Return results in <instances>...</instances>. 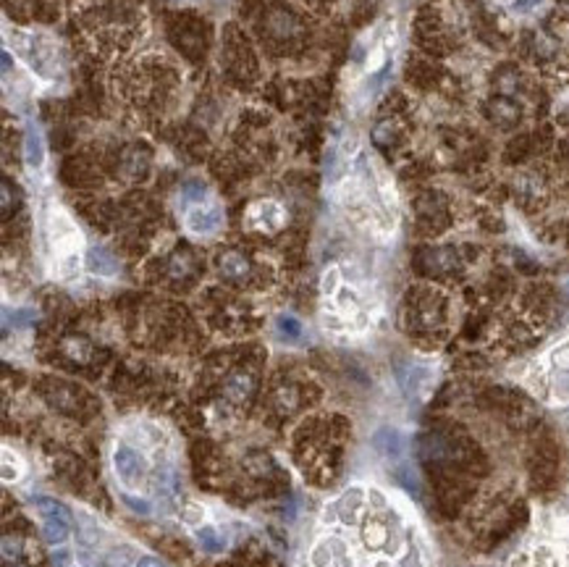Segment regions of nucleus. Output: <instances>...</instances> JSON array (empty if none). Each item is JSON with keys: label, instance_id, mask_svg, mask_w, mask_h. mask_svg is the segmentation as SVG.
Masks as SVG:
<instances>
[{"label": "nucleus", "instance_id": "b1692460", "mask_svg": "<svg viewBox=\"0 0 569 567\" xmlns=\"http://www.w3.org/2000/svg\"><path fill=\"white\" fill-rule=\"evenodd\" d=\"M136 567H165V565H163L161 559H155V557H142Z\"/></svg>", "mask_w": 569, "mask_h": 567}, {"label": "nucleus", "instance_id": "5701e85b", "mask_svg": "<svg viewBox=\"0 0 569 567\" xmlns=\"http://www.w3.org/2000/svg\"><path fill=\"white\" fill-rule=\"evenodd\" d=\"M186 258H174V263H171V273L174 276H184L186 273Z\"/></svg>", "mask_w": 569, "mask_h": 567}, {"label": "nucleus", "instance_id": "9d476101", "mask_svg": "<svg viewBox=\"0 0 569 567\" xmlns=\"http://www.w3.org/2000/svg\"><path fill=\"white\" fill-rule=\"evenodd\" d=\"M42 536H45L48 543H63L69 539V523L66 520H55V517H45Z\"/></svg>", "mask_w": 569, "mask_h": 567}, {"label": "nucleus", "instance_id": "6e6552de", "mask_svg": "<svg viewBox=\"0 0 569 567\" xmlns=\"http://www.w3.org/2000/svg\"><path fill=\"white\" fill-rule=\"evenodd\" d=\"M87 268L92 273H98V276H113L116 273V260H113L111 252H105L102 247H95L87 255Z\"/></svg>", "mask_w": 569, "mask_h": 567}, {"label": "nucleus", "instance_id": "f3484780", "mask_svg": "<svg viewBox=\"0 0 569 567\" xmlns=\"http://www.w3.org/2000/svg\"><path fill=\"white\" fill-rule=\"evenodd\" d=\"M365 539H368V543H370V546H375V549H378V546L386 541V528L381 525V523H370V525L365 528Z\"/></svg>", "mask_w": 569, "mask_h": 567}, {"label": "nucleus", "instance_id": "39448f33", "mask_svg": "<svg viewBox=\"0 0 569 567\" xmlns=\"http://www.w3.org/2000/svg\"><path fill=\"white\" fill-rule=\"evenodd\" d=\"M372 449L386 460H394L401 454V433L396 429H381L372 436Z\"/></svg>", "mask_w": 569, "mask_h": 567}, {"label": "nucleus", "instance_id": "a211bd4d", "mask_svg": "<svg viewBox=\"0 0 569 567\" xmlns=\"http://www.w3.org/2000/svg\"><path fill=\"white\" fill-rule=\"evenodd\" d=\"M338 291V268H328L323 276V294H336Z\"/></svg>", "mask_w": 569, "mask_h": 567}, {"label": "nucleus", "instance_id": "f257e3e1", "mask_svg": "<svg viewBox=\"0 0 569 567\" xmlns=\"http://www.w3.org/2000/svg\"><path fill=\"white\" fill-rule=\"evenodd\" d=\"M50 242H53V255H55V263H58L63 276L74 273V268H79L82 234L69 221V215L61 210L50 215Z\"/></svg>", "mask_w": 569, "mask_h": 567}, {"label": "nucleus", "instance_id": "20e7f679", "mask_svg": "<svg viewBox=\"0 0 569 567\" xmlns=\"http://www.w3.org/2000/svg\"><path fill=\"white\" fill-rule=\"evenodd\" d=\"M186 228L192 234H213L223 224V213L218 205H195L184 218Z\"/></svg>", "mask_w": 569, "mask_h": 567}, {"label": "nucleus", "instance_id": "423d86ee", "mask_svg": "<svg viewBox=\"0 0 569 567\" xmlns=\"http://www.w3.org/2000/svg\"><path fill=\"white\" fill-rule=\"evenodd\" d=\"M252 389H255V381H252V376H247V373H234V376L226 381V397L231 399V402H244V399H249V394H252Z\"/></svg>", "mask_w": 569, "mask_h": 567}, {"label": "nucleus", "instance_id": "6ab92c4d", "mask_svg": "<svg viewBox=\"0 0 569 567\" xmlns=\"http://www.w3.org/2000/svg\"><path fill=\"white\" fill-rule=\"evenodd\" d=\"M121 502L129 504V510L136 512V515H150V504L145 502V499H134V496H129V494H121Z\"/></svg>", "mask_w": 569, "mask_h": 567}, {"label": "nucleus", "instance_id": "f8f14e48", "mask_svg": "<svg viewBox=\"0 0 569 567\" xmlns=\"http://www.w3.org/2000/svg\"><path fill=\"white\" fill-rule=\"evenodd\" d=\"M35 504H37V510L42 517H55V520H66V523H69V510H66L61 502L48 499V496H37Z\"/></svg>", "mask_w": 569, "mask_h": 567}, {"label": "nucleus", "instance_id": "4468645a", "mask_svg": "<svg viewBox=\"0 0 569 567\" xmlns=\"http://www.w3.org/2000/svg\"><path fill=\"white\" fill-rule=\"evenodd\" d=\"M19 476H21V462H19V457H13L11 460V452L3 449V480L11 483V480H16Z\"/></svg>", "mask_w": 569, "mask_h": 567}, {"label": "nucleus", "instance_id": "7ed1b4c3", "mask_svg": "<svg viewBox=\"0 0 569 567\" xmlns=\"http://www.w3.org/2000/svg\"><path fill=\"white\" fill-rule=\"evenodd\" d=\"M113 462H116V473H118V478L124 480L126 486H136L139 480L145 478V460H142L134 449L124 447V444H121V447H116V452H113Z\"/></svg>", "mask_w": 569, "mask_h": 567}, {"label": "nucleus", "instance_id": "ddd939ff", "mask_svg": "<svg viewBox=\"0 0 569 567\" xmlns=\"http://www.w3.org/2000/svg\"><path fill=\"white\" fill-rule=\"evenodd\" d=\"M197 541L208 552H223L226 549V541L215 533V528H197Z\"/></svg>", "mask_w": 569, "mask_h": 567}, {"label": "nucleus", "instance_id": "1a4fd4ad", "mask_svg": "<svg viewBox=\"0 0 569 567\" xmlns=\"http://www.w3.org/2000/svg\"><path fill=\"white\" fill-rule=\"evenodd\" d=\"M24 155H26V163L32 168H39L42 161H45V147H42V137L35 126L26 129V142H24Z\"/></svg>", "mask_w": 569, "mask_h": 567}, {"label": "nucleus", "instance_id": "0eeeda50", "mask_svg": "<svg viewBox=\"0 0 569 567\" xmlns=\"http://www.w3.org/2000/svg\"><path fill=\"white\" fill-rule=\"evenodd\" d=\"M218 268H221L223 276L228 278H244L249 271L247 260H244L239 252H223L221 258H218Z\"/></svg>", "mask_w": 569, "mask_h": 567}, {"label": "nucleus", "instance_id": "f03ea898", "mask_svg": "<svg viewBox=\"0 0 569 567\" xmlns=\"http://www.w3.org/2000/svg\"><path fill=\"white\" fill-rule=\"evenodd\" d=\"M286 213L278 202L273 200H260L255 205H249L247 210V224L249 228H258V231H278L284 226Z\"/></svg>", "mask_w": 569, "mask_h": 567}, {"label": "nucleus", "instance_id": "412c9836", "mask_svg": "<svg viewBox=\"0 0 569 567\" xmlns=\"http://www.w3.org/2000/svg\"><path fill=\"white\" fill-rule=\"evenodd\" d=\"M276 399H278V404H281V407H284V410H291V407H294V391L289 389H281L278 391V397H276Z\"/></svg>", "mask_w": 569, "mask_h": 567}, {"label": "nucleus", "instance_id": "2eb2a0df", "mask_svg": "<svg viewBox=\"0 0 569 567\" xmlns=\"http://www.w3.org/2000/svg\"><path fill=\"white\" fill-rule=\"evenodd\" d=\"M63 350H66L69 357H74V360H84L87 352H89V347H87V341L84 339H69L66 344H63Z\"/></svg>", "mask_w": 569, "mask_h": 567}, {"label": "nucleus", "instance_id": "aec40b11", "mask_svg": "<svg viewBox=\"0 0 569 567\" xmlns=\"http://www.w3.org/2000/svg\"><path fill=\"white\" fill-rule=\"evenodd\" d=\"M69 562H71L69 549H58V552H53V567H69Z\"/></svg>", "mask_w": 569, "mask_h": 567}, {"label": "nucleus", "instance_id": "9b49d317", "mask_svg": "<svg viewBox=\"0 0 569 567\" xmlns=\"http://www.w3.org/2000/svg\"><path fill=\"white\" fill-rule=\"evenodd\" d=\"M276 328H278V334H281L286 341H297L299 336H302V323H299V318H294V315H278V318H276Z\"/></svg>", "mask_w": 569, "mask_h": 567}, {"label": "nucleus", "instance_id": "dca6fc26", "mask_svg": "<svg viewBox=\"0 0 569 567\" xmlns=\"http://www.w3.org/2000/svg\"><path fill=\"white\" fill-rule=\"evenodd\" d=\"M19 555H21V541L11 539V536H3V562L8 565L11 559H19Z\"/></svg>", "mask_w": 569, "mask_h": 567}, {"label": "nucleus", "instance_id": "4be33fe9", "mask_svg": "<svg viewBox=\"0 0 569 567\" xmlns=\"http://www.w3.org/2000/svg\"><path fill=\"white\" fill-rule=\"evenodd\" d=\"M199 515H202V507H199V504H189L184 520L186 523H199Z\"/></svg>", "mask_w": 569, "mask_h": 567}, {"label": "nucleus", "instance_id": "393cba45", "mask_svg": "<svg viewBox=\"0 0 569 567\" xmlns=\"http://www.w3.org/2000/svg\"><path fill=\"white\" fill-rule=\"evenodd\" d=\"M370 499H372V502H375V504H378V507H383V504H386L383 494H381V492H375V489H370Z\"/></svg>", "mask_w": 569, "mask_h": 567}]
</instances>
